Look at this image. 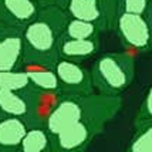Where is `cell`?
Returning a JSON list of instances; mask_svg holds the SVG:
<instances>
[{"mask_svg":"<svg viewBox=\"0 0 152 152\" xmlns=\"http://www.w3.org/2000/svg\"><path fill=\"white\" fill-rule=\"evenodd\" d=\"M90 74L94 90L99 94L119 95L135 78V57L128 51L101 54Z\"/></svg>","mask_w":152,"mask_h":152,"instance_id":"1","label":"cell"},{"mask_svg":"<svg viewBox=\"0 0 152 152\" xmlns=\"http://www.w3.org/2000/svg\"><path fill=\"white\" fill-rule=\"evenodd\" d=\"M23 63H40L56 66L58 61V36L50 26L36 17L23 27Z\"/></svg>","mask_w":152,"mask_h":152,"instance_id":"2","label":"cell"},{"mask_svg":"<svg viewBox=\"0 0 152 152\" xmlns=\"http://www.w3.org/2000/svg\"><path fill=\"white\" fill-rule=\"evenodd\" d=\"M78 102L83 113V119L93 126L98 134L104 131L105 125L119 113L122 107L121 95L107 94H88L78 97Z\"/></svg>","mask_w":152,"mask_h":152,"instance_id":"3","label":"cell"},{"mask_svg":"<svg viewBox=\"0 0 152 152\" xmlns=\"http://www.w3.org/2000/svg\"><path fill=\"white\" fill-rule=\"evenodd\" d=\"M114 30L122 46L126 48L139 53L152 50V30L145 16L119 13Z\"/></svg>","mask_w":152,"mask_h":152,"instance_id":"4","label":"cell"},{"mask_svg":"<svg viewBox=\"0 0 152 152\" xmlns=\"http://www.w3.org/2000/svg\"><path fill=\"white\" fill-rule=\"evenodd\" d=\"M54 71L63 95L83 97L94 91L91 74L86 67L81 66V63L58 58L54 66Z\"/></svg>","mask_w":152,"mask_h":152,"instance_id":"5","label":"cell"},{"mask_svg":"<svg viewBox=\"0 0 152 152\" xmlns=\"http://www.w3.org/2000/svg\"><path fill=\"white\" fill-rule=\"evenodd\" d=\"M23 97L26 99L27 111L23 121L26 122L28 128L33 126L46 125L50 114L53 113L56 105L63 98V94L60 91H47V90H39L34 87H28L23 91Z\"/></svg>","mask_w":152,"mask_h":152,"instance_id":"6","label":"cell"},{"mask_svg":"<svg viewBox=\"0 0 152 152\" xmlns=\"http://www.w3.org/2000/svg\"><path fill=\"white\" fill-rule=\"evenodd\" d=\"M98 135L84 119L51 135V152H86Z\"/></svg>","mask_w":152,"mask_h":152,"instance_id":"7","label":"cell"},{"mask_svg":"<svg viewBox=\"0 0 152 152\" xmlns=\"http://www.w3.org/2000/svg\"><path fill=\"white\" fill-rule=\"evenodd\" d=\"M39 10L36 0H0V23L23 28L36 20Z\"/></svg>","mask_w":152,"mask_h":152,"instance_id":"8","label":"cell"},{"mask_svg":"<svg viewBox=\"0 0 152 152\" xmlns=\"http://www.w3.org/2000/svg\"><path fill=\"white\" fill-rule=\"evenodd\" d=\"M81 119H83V113L78 102V97L63 95V98L56 105L53 113L50 114L44 128L50 135H54Z\"/></svg>","mask_w":152,"mask_h":152,"instance_id":"9","label":"cell"},{"mask_svg":"<svg viewBox=\"0 0 152 152\" xmlns=\"http://www.w3.org/2000/svg\"><path fill=\"white\" fill-rule=\"evenodd\" d=\"M98 48H99V39L77 40L61 36L58 39V44H57L60 58L75 61V63H83V61L94 57L95 54L98 53Z\"/></svg>","mask_w":152,"mask_h":152,"instance_id":"10","label":"cell"},{"mask_svg":"<svg viewBox=\"0 0 152 152\" xmlns=\"http://www.w3.org/2000/svg\"><path fill=\"white\" fill-rule=\"evenodd\" d=\"M20 68L26 73L31 87L47 91H60L58 80L53 66L40 63H21Z\"/></svg>","mask_w":152,"mask_h":152,"instance_id":"11","label":"cell"},{"mask_svg":"<svg viewBox=\"0 0 152 152\" xmlns=\"http://www.w3.org/2000/svg\"><path fill=\"white\" fill-rule=\"evenodd\" d=\"M27 128L21 118H0V152H17Z\"/></svg>","mask_w":152,"mask_h":152,"instance_id":"12","label":"cell"},{"mask_svg":"<svg viewBox=\"0 0 152 152\" xmlns=\"http://www.w3.org/2000/svg\"><path fill=\"white\" fill-rule=\"evenodd\" d=\"M64 10L70 19L93 23L99 28V31H102V19L98 0H68L64 6Z\"/></svg>","mask_w":152,"mask_h":152,"instance_id":"13","label":"cell"},{"mask_svg":"<svg viewBox=\"0 0 152 152\" xmlns=\"http://www.w3.org/2000/svg\"><path fill=\"white\" fill-rule=\"evenodd\" d=\"M17 152H51V135L43 126L27 128Z\"/></svg>","mask_w":152,"mask_h":152,"instance_id":"14","label":"cell"},{"mask_svg":"<svg viewBox=\"0 0 152 152\" xmlns=\"http://www.w3.org/2000/svg\"><path fill=\"white\" fill-rule=\"evenodd\" d=\"M27 111L26 99L21 93L0 88V118H24Z\"/></svg>","mask_w":152,"mask_h":152,"instance_id":"15","label":"cell"},{"mask_svg":"<svg viewBox=\"0 0 152 152\" xmlns=\"http://www.w3.org/2000/svg\"><path fill=\"white\" fill-rule=\"evenodd\" d=\"M37 19L44 21L47 26H50L57 33L58 37H61L70 17H68V14L66 13V10L63 7L51 3V4H46V6L40 7Z\"/></svg>","mask_w":152,"mask_h":152,"instance_id":"16","label":"cell"},{"mask_svg":"<svg viewBox=\"0 0 152 152\" xmlns=\"http://www.w3.org/2000/svg\"><path fill=\"white\" fill-rule=\"evenodd\" d=\"M99 28L93 23H88L84 20L70 19L64 28V37L77 40H98L99 39Z\"/></svg>","mask_w":152,"mask_h":152,"instance_id":"17","label":"cell"},{"mask_svg":"<svg viewBox=\"0 0 152 152\" xmlns=\"http://www.w3.org/2000/svg\"><path fill=\"white\" fill-rule=\"evenodd\" d=\"M28 87H30V81L21 68L0 71V88L1 90L23 93Z\"/></svg>","mask_w":152,"mask_h":152,"instance_id":"18","label":"cell"},{"mask_svg":"<svg viewBox=\"0 0 152 152\" xmlns=\"http://www.w3.org/2000/svg\"><path fill=\"white\" fill-rule=\"evenodd\" d=\"M125 152H152V122L135 128Z\"/></svg>","mask_w":152,"mask_h":152,"instance_id":"19","label":"cell"},{"mask_svg":"<svg viewBox=\"0 0 152 152\" xmlns=\"http://www.w3.org/2000/svg\"><path fill=\"white\" fill-rule=\"evenodd\" d=\"M98 6L102 19V31L114 30L119 16V0H98Z\"/></svg>","mask_w":152,"mask_h":152,"instance_id":"20","label":"cell"},{"mask_svg":"<svg viewBox=\"0 0 152 152\" xmlns=\"http://www.w3.org/2000/svg\"><path fill=\"white\" fill-rule=\"evenodd\" d=\"M148 122H152V86L148 88L145 97L142 99V104L134 118V126L138 128Z\"/></svg>","mask_w":152,"mask_h":152,"instance_id":"21","label":"cell"},{"mask_svg":"<svg viewBox=\"0 0 152 152\" xmlns=\"http://www.w3.org/2000/svg\"><path fill=\"white\" fill-rule=\"evenodd\" d=\"M149 0H119V13L145 14Z\"/></svg>","mask_w":152,"mask_h":152,"instance_id":"22","label":"cell"},{"mask_svg":"<svg viewBox=\"0 0 152 152\" xmlns=\"http://www.w3.org/2000/svg\"><path fill=\"white\" fill-rule=\"evenodd\" d=\"M144 16H145L146 21H148V24H149V27H151V30H152V0H149L148 9H146V12H145Z\"/></svg>","mask_w":152,"mask_h":152,"instance_id":"23","label":"cell"},{"mask_svg":"<svg viewBox=\"0 0 152 152\" xmlns=\"http://www.w3.org/2000/svg\"><path fill=\"white\" fill-rule=\"evenodd\" d=\"M68 1V0H53V4H57V6L63 7L64 9V6H66V3Z\"/></svg>","mask_w":152,"mask_h":152,"instance_id":"24","label":"cell"},{"mask_svg":"<svg viewBox=\"0 0 152 152\" xmlns=\"http://www.w3.org/2000/svg\"><path fill=\"white\" fill-rule=\"evenodd\" d=\"M37 3H39V6H46V4H51L53 3V0H36Z\"/></svg>","mask_w":152,"mask_h":152,"instance_id":"25","label":"cell"}]
</instances>
